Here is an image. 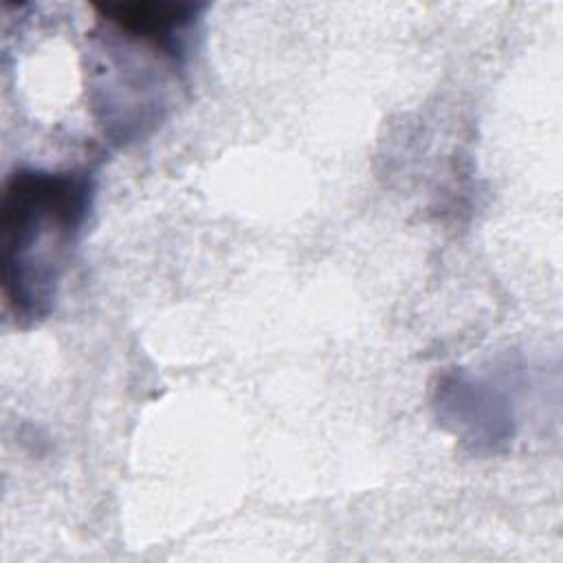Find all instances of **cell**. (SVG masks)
<instances>
[{"instance_id": "6da1fadb", "label": "cell", "mask_w": 563, "mask_h": 563, "mask_svg": "<svg viewBox=\"0 0 563 563\" xmlns=\"http://www.w3.org/2000/svg\"><path fill=\"white\" fill-rule=\"evenodd\" d=\"M88 169L20 167L2 187V295L20 325L53 312L62 275L92 209Z\"/></svg>"}]
</instances>
